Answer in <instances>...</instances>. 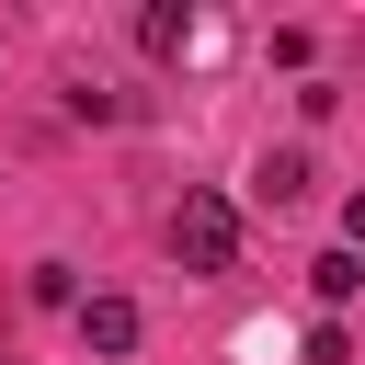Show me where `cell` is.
<instances>
[{
    "label": "cell",
    "instance_id": "6da1fadb",
    "mask_svg": "<svg viewBox=\"0 0 365 365\" xmlns=\"http://www.w3.org/2000/svg\"><path fill=\"white\" fill-rule=\"evenodd\" d=\"M171 251H182V274H228L240 262V205L228 194H182L171 205Z\"/></svg>",
    "mask_w": 365,
    "mask_h": 365
},
{
    "label": "cell",
    "instance_id": "7a4b0ae2",
    "mask_svg": "<svg viewBox=\"0 0 365 365\" xmlns=\"http://www.w3.org/2000/svg\"><path fill=\"white\" fill-rule=\"evenodd\" d=\"M80 342L91 354H137V297H80Z\"/></svg>",
    "mask_w": 365,
    "mask_h": 365
},
{
    "label": "cell",
    "instance_id": "3957f363",
    "mask_svg": "<svg viewBox=\"0 0 365 365\" xmlns=\"http://www.w3.org/2000/svg\"><path fill=\"white\" fill-rule=\"evenodd\" d=\"M137 46H148V57H182V46H194V11H182V0H148V11H137Z\"/></svg>",
    "mask_w": 365,
    "mask_h": 365
},
{
    "label": "cell",
    "instance_id": "277c9868",
    "mask_svg": "<svg viewBox=\"0 0 365 365\" xmlns=\"http://www.w3.org/2000/svg\"><path fill=\"white\" fill-rule=\"evenodd\" d=\"M251 194H262V205H297V194H308V148H262Z\"/></svg>",
    "mask_w": 365,
    "mask_h": 365
},
{
    "label": "cell",
    "instance_id": "5b68a950",
    "mask_svg": "<svg viewBox=\"0 0 365 365\" xmlns=\"http://www.w3.org/2000/svg\"><path fill=\"white\" fill-rule=\"evenodd\" d=\"M308 285H319V297H354V285H365V251H319Z\"/></svg>",
    "mask_w": 365,
    "mask_h": 365
},
{
    "label": "cell",
    "instance_id": "8992f818",
    "mask_svg": "<svg viewBox=\"0 0 365 365\" xmlns=\"http://www.w3.org/2000/svg\"><path fill=\"white\" fill-rule=\"evenodd\" d=\"M342 251H365V194H354V205H342Z\"/></svg>",
    "mask_w": 365,
    "mask_h": 365
}]
</instances>
